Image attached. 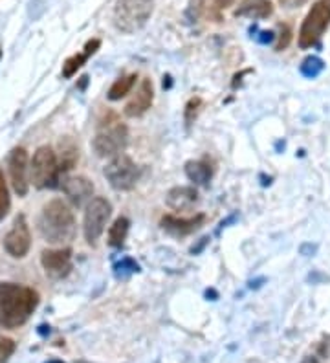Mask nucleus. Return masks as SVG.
I'll return each mask as SVG.
<instances>
[{
	"label": "nucleus",
	"instance_id": "30",
	"mask_svg": "<svg viewBox=\"0 0 330 363\" xmlns=\"http://www.w3.org/2000/svg\"><path fill=\"white\" fill-rule=\"evenodd\" d=\"M46 363H62V362H57V359H52V362H46Z\"/></svg>",
	"mask_w": 330,
	"mask_h": 363
},
{
	"label": "nucleus",
	"instance_id": "1",
	"mask_svg": "<svg viewBox=\"0 0 330 363\" xmlns=\"http://www.w3.org/2000/svg\"><path fill=\"white\" fill-rule=\"evenodd\" d=\"M39 305L33 288L15 283H0V327L17 328L24 325Z\"/></svg>",
	"mask_w": 330,
	"mask_h": 363
},
{
	"label": "nucleus",
	"instance_id": "15",
	"mask_svg": "<svg viewBox=\"0 0 330 363\" xmlns=\"http://www.w3.org/2000/svg\"><path fill=\"white\" fill-rule=\"evenodd\" d=\"M165 202L175 211H191L198 202V191L191 186H178L169 189Z\"/></svg>",
	"mask_w": 330,
	"mask_h": 363
},
{
	"label": "nucleus",
	"instance_id": "7",
	"mask_svg": "<svg viewBox=\"0 0 330 363\" xmlns=\"http://www.w3.org/2000/svg\"><path fill=\"white\" fill-rule=\"evenodd\" d=\"M110 213H112V206L106 199L103 196H94L87 206V211H84V222H83V231L84 239L90 246H96L99 237L103 235L106 228V222L110 218Z\"/></svg>",
	"mask_w": 330,
	"mask_h": 363
},
{
	"label": "nucleus",
	"instance_id": "17",
	"mask_svg": "<svg viewBox=\"0 0 330 363\" xmlns=\"http://www.w3.org/2000/svg\"><path fill=\"white\" fill-rule=\"evenodd\" d=\"M273 13V6L270 0H246L241 8L237 9V17L250 18H266Z\"/></svg>",
	"mask_w": 330,
	"mask_h": 363
},
{
	"label": "nucleus",
	"instance_id": "21",
	"mask_svg": "<svg viewBox=\"0 0 330 363\" xmlns=\"http://www.w3.org/2000/svg\"><path fill=\"white\" fill-rule=\"evenodd\" d=\"M323 68H325V65H323L321 59L314 57V55H310V57H307L301 62V74H303L304 77H308V79H314V77L319 76L323 72Z\"/></svg>",
	"mask_w": 330,
	"mask_h": 363
},
{
	"label": "nucleus",
	"instance_id": "13",
	"mask_svg": "<svg viewBox=\"0 0 330 363\" xmlns=\"http://www.w3.org/2000/svg\"><path fill=\"white\" fill-rule=\"evenodd\" d=\"M154 99V89H153V81L143 79L140 84V89L136 90V94L132 96L131 101L125 105V114L128 118H140V116L145 114L150 108Z\"/></svg>",
	"mask_w": 330,
	"mask_h": 363
},
{
	"label": "nucleus",
	"instance_id": "27",
	"mask_svg": "<svg viewBox=\"0 0 330 363\" xmlns=\"http://www.w3.org/2000/svg\"><path fill=\"white\" fill-rule=\"evenodd\" d=\"M99 46H101V40H99V39L88 40L87 46H84V55H87V57H90L92 53L97 52V48H99Z\"/></svg>",
	"mask_w": 330,
	"mask_h": 363
},
{
	"label": "nucleus",
	"instance_id": "23",
	"mask_svg": "<svg viewBox=\"0 0 330 363\" xmlns=\"http://www.w3.org/2000/svg\"><path fill=\"white\" fill-rule=\"evenodd\" d=\"M9 206H11V200H9V191L8 186H6V178L4 173L0 171V220L8 215Z\"/></svg>",
	"mask_w": 330,
	"mask_h": 363
},
{
	"label": "nucleus",
	"instance_id": "3",
	"mask_svg": "<svg viewBox=\"0 0 330 363\" xmlns=\"http://www.w3.org/2000/svg\"><path fill=\"white\" fill-rule=\"evenodd\" d=\"M154 0H118L114 8V24L123 33H134L145 26L153 15Z\"/></svg>",
	"mask_w": 330,
	"mask_h": 363
},
{
	"label": "nucleus",
	"instance_id": "12",
	"mask_svg": "<svg viewBox=\"0 0 330 363\" xmlns=\"http://www.w3.org/2000/svg\"><path fill=\"white\" fill-rule=\"evenodd\" d=\"M61 187L62 191H65V195L68 196V200H70L74 206H77V208H81L87 200H92L94 186L88 178L68 177L62 180Z\"/></svg>",
	"mask_w": 330,
	"mask_h": 363
},
{
	"label": "nucleus",
	"instance_id": "8",
	"mask_svg": "<svg viewBox=\"0 0 330 363\" xmlns=\"http://www.w3.org/2000/svg\"><path fill=\"white\" fill-rule=\"evenodd\" d=\"M109 184L118 191H128L136 186L140 171L127 155H118L110 160L103 171Z\"/></svg>",
	"mask_w": 330,
	"mask_h": 363
},
{
	"label": "nucleus",
	"instance_id": "4",
	"mask_svg": "<svg viewBox=\"0 0 330 363\" xmlns=\"http://www.w3.org/2000/svg\"><path fill=\"white\" fill-rule=\"evenodd\" d=\"M57 155L50 147H39L30 162V182L37 189L57 187L59 182Z\"/></svg>",
	"mask_w": 330,
	"mask_h": 363
},
{
	"label": "nucleus",
	"instance_id": "9",
	"mask_svg": "<svg viewBox=\"0 0 330 363\" xmlns=\"http://www.w3.org/2000/svg\"><path fill=\"white\" fill-rule=\"evenodd\" d=\"M4 248L6 252L15 259L26 257L28 252H30L31 235H30V226H28L26 217H24V215H18V217L15 218L13 228L9 230L8 235H6Z\"/></svg>",
	"mask_w": 330,
	"mask_h": 363
},
{
	"label": "nucleus",
	"instance_id": "11",
	"mask_svg": "<svg viewBox=\"0 0 330 363\" xmlns=\"http://www.w3.org/2000/svg\"><path fill=\"white\" fill-rule=\"evenodd\" d=\"M44 272L53 279H62L72 272V252L68 248L44 250L40 255Z\"/></svg>",
	"mask_w": 330,
	"mask_h": 363
},
{
	"label": "nucleus",
	"instance_id": "19",
	"mask_svg": "<svg viewBox=\"0 0 330 363\" xmlns=\"http://www.w3.org/2000/svg\"><path fill=\"white\" fill-rule=\"evenodd\" d=\"M128 228H131V222H128L127 217L116 218L114 224H112V226H110V230H109V244H110V246H114V248L123 246L125 239H127V235H128Z\"/></svg>",
	"mask_w": 330,
	"mask_h": 363
},
{
	"label": "nucleus",
	"instance_id": "18",
	"mask_svg": "<svg viewBox=\"0 0 330 363\" xmlns=\"http://www.w3.org/2000/svg\"><path fill=\"white\" fill-rule=\"evenodd\" d=\"M185 174L198 186H207L213 177V169L204 160H191V162L185 164Z\"/></svg>",
	"mask_w": 330,
	"mask_h": 363
},
{
	"label": "nucleus",
	"instance_id": "24",
	"mask_svg": "<svg viewBox=\"0 0 330 363\" xmlns=\"http://www.w3.org/2000/svg\"><path fill=\"white\" fill-rule=\"evenodd\" d=\"M15 352V341L9 337H0V363H8Z\"/></svg>",
	"mask_w": 330,
	"mask_h": 363
},
{
	"label": "nucleus",
	"instance_id": "6",
	"mask_svg": "<svg viewBox=\"0 0 330 363\" xmlns=\"http://www.w3.org/2000/svg\"><path fill=\"white\" fill-rule=\"evenodd\" d=\"M330 26V4L329 2H316L312 9L304 17L299 30V46L301 48H312L319 43L326 28Z\"/></svg>",
	"mask_w": 330,
	"mask_h": 363
},
{
	"label": "nucleus",
	"instance_id": "28",
	"mask_svg": "<svg viewBox=\"0 0 330 363\" xmlns=\"http://www.w3.org/2000/svg\"><path fill=\"white\" fill-rule=\"evenodd\" d=\"M308 0H279V4L285 6V8H301L303 4H307Z\"/></svg>",
	"mask_w": 330,
	"mask_h": 363
},
{
	"label": "nucleus",
	"instance_id": "2",
	"mask_svg": "<svg viewBox=\"0 0 330 363\" xmlns=\"http://www.w3.org/2000/svg\"><path fill=\"white\" fill-rule=\"evenodd\" d=\"M37 226H39L40 237L46 242L55 244V246L72 242L75 237V231H77L74 213L59 199L52 200V202L44 206Z\"/></svg>",
	"mask_w": 330,
	"mask_h": 363
},
{
	"label": "nucleus",
	"instance_id": "26",
	"mask_svg": "<svg viewBox=\"0 0 330 363\" xmlns=\"http://www.w3.org/2000/svg\"><path fill=\"white\" fill-rule=\"evenodd\" d=\"M200 99L193 98L189 103H187V108H185V121H193V118L197 116L198 106H200Z\"/></svg>",
	"mask_w": 330,
	"mask_h": 363
},
{
	"label": "nucleus",
	"instance_id": "20",
	"mask_svg": "<svg viewBox=\"0 0 330 363\" xmlns=\"http://www.w3.org/2000/svg\"><path fill=\"white\" fill-rule=\"evenodd\" d=\"M136 79H138L136 74H131V76H125V77H119V79H116L114 84H112L109 90L110 101H118V99L128 96V94H131V90L134 89V84H136Z\"/></svg>",
	"mask_w": 330,
	"mask_h": 363
},
{
	"label": "nucleus",
	"instance_id": "10",
	"mask_svg": "<svg viewBox=\"0 0 330 363\" xmlns=\"http://www.w3.org/2000/svg\"><path fill=\"white\" fill-rule=\"evenodd\" d=\"M9 177H11V186L18 196H26L30 189V158H28L26 149L17 147L9 156Z\"/></svg>",
	"mask_w": 330,
	"mask_h": 363
},
{
	"label": "nucleus",
	"instance_id": "25",
	"mask_svg": "<svg viewBox=\"0 0 330 363\" xmlns=\"http://www.w3.org/2000/svg\"><path fill=\"white\" fill-rule=\"evenodd\" d=\"M292 40V30L288 26H281L279 31V40H277V50H285L286 46L290 45Z\"/></svg>",
	"mask_w": 330,
	"mask_h": 363
},
{
	"label": "nucleus",
	"instance_id": "14",
	"mask_svg": "<svg viewBox=\"0 0 330 363\" xmlns=\"http://www.w3.org/2000/svg\"><path fill=\"white\" fill-rule=\"evenodd\" d=\"M204 220H206V217H204L202 213H198V215L191 218H178L172 217V215H165V217H162L160 224H162V228L167 233L176 235V237H184V235L194 233L198 228L202 226Z\"/></svg>",
	"mask_w": 330,
	"mask_h": 363
},
{
	"label": "nucleus",
	"instance_id": "29",
	"mask_svg": "<svg viewBox=\"0 0 330 363\" xmlns=\"http://www.w3.org/2000/svg\"><path fill=\"white\" fill-rule=\"evenodd\" d=\"M231 2H233V0H216V6H219V8H228Z\"/></svg>",
	"mask_w": 330,
	"mask_h": 363
},
{
	"label": "nucleus",
	"instance_id": "16",
	"mask_svg": "<svg viewBox=\"0 0 330 363\" xmlns=\"http://www.w3.org/2000/svg\"><path fill=\"white\" fill-rule=\"evenodd\" d=\"M77 160H79V149H77L74 140H72L70 136L61 138V142H59V156H57L59 171H61V173H68L70 169L75 167Z\"/></svg>",
	"mask_w": 330,
	"mask_h": 363
},
{
	"label": "nucleus",
	"instance_id": "22",
	"mask_svg": "<svg viewBox=\"0 0 330 363\" xmlns=\"http://www.w3.org/2000/svg\"><path fill=\"white\" fill-rule=\"evenodd\" d=\"M87 59L88 57L84 55V53H75V55H72L70 59H66L65 65H62V77H65V79L74 77L75 74H77V70H79L84 62H87Z\"/></svg>",
	"mask_w": 330,
	"mask_h": 363
},
{
	"label": "nucleus",
	"instance_id": "5",
	"mask_svg": "<svg viewBox=\"0 0 330 363\" xmlns=\"http://www.w3.org/2000/svg\"><path fill=\"white\" fill-rule=\"evenodd\" d=\"M128 142L127 127L123 123H119L118 120H112L106 123H101L99 130H97L96 138H94L92 147L97 156L103 158H114V156L121 155Z\"/></svg>",
	"mask_w": 330,
	"mask_h": 363
}]
</instances>
